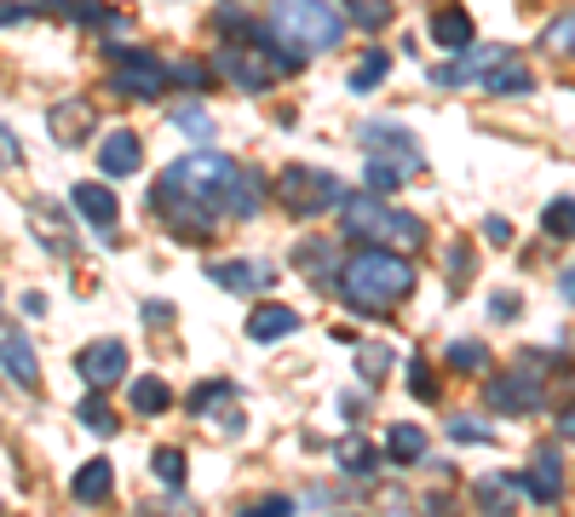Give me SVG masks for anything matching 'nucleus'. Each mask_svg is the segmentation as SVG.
I'll list each match as a JSON object with an SVG mask.
<instances>
[{
  "label": "nucleus",
  "mask_w": 575,
  "mask_h": 517,
  "mask_svg": "<svg viewBox=\"0 0 575 517\" xmlns=\"http://www.w3.org/2000/svg\"><path fill=\"white\" fill-rule=\"evenodd\" d=\"M173 81H179V87H208L213 69L208 64H179V69H173Z\"/></svg>",
  "instance_id": "obj_40"
},
{
  "label": "nucleus",
  "mask_w": 575,
  "mask_h": 517,
  "mask_svg": "<svg viewBox=\"0 0 575 517\" xmlns=\"http://www.w3.org/2000/svg\"><path fill=\"white\" fill-rule=\"evenodd\" d=\"M69 201H75V213H81L92 230H115V219H121L115 190H104L98 178H81V185H69Z\"/></svg>",
  "instance_id": "obj_13"
},
{
  "label": "nucleus",
  "mask_w": 575,
  "mask_h": 517,
  "mask_svg": "<svg viewBox=\"0 0 575 517\" xmlns=\"http://www.w3.org/2000/svg\"><path fill=\"white\" fill-rule=\"evenodd\" d=\"M559 437H564V443H575V403L564 408V420H559Z\"/></svg>",
  "instance_id": "obj_46"
},
{
  "label": "nucleus",
  "mask_w": 575,
  "mask_h": 517,
  "mask_svg": "<svg viewBox=\"0 0 575 517\" xmlns=\"http://www.w3.org/2000/svg\"><path fill=\"white\" fill-rule=\"evenodd\" d=\"M478 501H484V512H507V483H501V477L478 483Z\"/></svg>",
  "instance_id": "obj_39"
},
{
  "label": "nucleus",
  "mask_w": 575,
  "mask_h": 517,
  "mask_svg": "<svg viewBox=\"0 0 575 517\" xmlns=\"http://www.w3.org/2000/svg\"><path fill=\"white\" fill-rule=\"evenodd\" d=\"M213 30H219V35H242V41H259V23H254V12H247L242 0H224V7H213Z\"/></svg>",
  "instance_id": "obj_25"
},
{
  "label": "nucleus",
  "mask_w": 575,
  "mask_h": 517,
  "mask_svg": "<svg viewBox=\"0 0 575 517\" xmlns=\"http://www.w3.org/2000/svg\"><path fill=\"white\" fill-rule=\"evenodd\" d=\"M294 265L306 271V276H317V282H329L334 276V242L329 237H306L294 248Z\"/></svg>",
  "instance_id": "obj_22"
},
{
  "label": "nucleus",
  "mask_w": 575,
  "mask_h": 517,
  "mask_svg": "<svg viewBox=\"0 0 575 517\" xmlns=\"http://www.w3.org/2000/svg\"><path fill=\"white\" fill-rule=\"evenodd\" d=\"M173 127H179V133H190V139H213V116L208 110H173Z\"/></svg>",
  "instance_id": "obj_36"
},
{
  "label": "nucleus",
  "mask_w": 575,
  "mask_h": 517,
  "mask_svg": "<svg viewBox=\"0 0 575 517\" xmlns=\"http://www.w3.org/2000/svg\"><path fill=\"white\" fill-rule=\"evenodd\" d=\"M265 201V173L259 167H236V185H231V219H254Z\"/></svg>",
  "instance_id": "obj_20"
},
{
  "label": "nucleus",
  "mask_w": 575,
  "mask_h": 517,
  "mask_svg": "<svg viewBox=\"0 0 575 517\" xmlns=\"http://www.w3.org/2000/svg\"><path fill=\"white\" fill-rule=\"evenodd\" d=\"M409 178L403 162H386V155H368V190H397Z\"/></svg>",
  "instance_id": "obj_31"
},
{
  "label": "nucleus",
  "mask_w": 575,
  "mask_h": 517,
  "mask_svg": "<svg viewBox=\"0 0 575 517\" xmlns=\"http://www.w3.org/2000/svg\"><path fill=\"white\" fill-rule=\"evenodd\" d=\"M386 69H391V52H368V58L352 69V87H357V92H374V87L386 81Z\"/></svg>",
  "instance_id": "obj_30"
},
{
  "label": "nucleus",
  "mask_w": 575,
  "mask_h": 517,
  "mask_svg": "<svg viewBox=\"0 0 575 517\" xmlns=\"http://www.w3.org/2000/svg\"><path fill=\"white\" fill-rule=\"evenodd\" d=\"M484 237H489V248H512V224H507L501 213H489V219H484Z\"/></svg>",
  "instance_id": "obj_41"
},
{
  "label": "nucleus",
  "mask_w": 575,
  "mask_h": 517,
  "mask_svg": "<svg viewBox=\"0 0 575 517\" xmlns=\"http://www.w3.org/2000/svg\"><path fill=\"white\" fill-rule=\"evenodd\" d=\"M23 18H30L23 0H0V30H12V23H23Z\"/></svg>",
  "instance_id": "obj_43"
},
{
  "label": "nucleus",
  "mask_w": 575,
  "mask_h": 517,
  "mask_svg": "<svg viewBox=\"0 0 575 517\" xmlns=\"http://www.w3.org/2000/svg\"><path fill=\"white\" fill-rule=\"evenodd\" d=\"M546 52H559V58H575V12H564V18L546 23Z\"/></svg>",
  "instance_id": "obj_33"
},
{
  "label": "nucleus",
  "mask_w": 575,
  "mask_h": 517,
  "mask_svg": "<svg viewBox=\"0 0 575 517\" xmlns=\"http://www.w3.org/2000/svg\"><path fill=\"white\" fill-rule=\"evenodd\" d=\"M110 81L121 98H162L167 81H173V69L156 58V52H144V46H110Z\"/></svg>",
  "instance_id": "obj_6"
},
{
  "label": "nucleus",
  "mask_w": 575,
  "mask_h": 517,
  "mask_svg": "<svg viewBox=\"0 0 575 517\" xmlns=\"http://www.w3.org/2000/svg\"><path fill=\"white\" fill-rule=\"evenodd\" d=\"M340 224H345V237H363V242H397V248H420V242H427V219L380 201V190L345 196L340 201Z\"/></svg>",
  "instance_id": "obj_4"
},
{
  "label": "nucleus",
  "mask_w": 575,
  "mask_h": 517,
  "mask_svg": "<svg viewBox=\"0 0 575 517\" xmlns=\"http://www.w3.org/2000/svg\"><path fill=\"white\" fill-rule=\"evenodd\" d=\"M0 369H7L23 392H35V385H41V356H35L30 340H23L18 322H0Z\"/></svg>",
  "instance_id": "obj_10"
},
{
  "label": "nucleus",
  "mask_w": 575,
  "mask_h": 517,
  "mask_svg": "<svg viewBox=\"0 0 575 517\" xmlns=\"http://www.w3.org/2000/svg\"><path fill=\"white\" fill-rule=\"evenodd\" d=\"M270 35L288 52L311 58V52H329L345 35V12L329 0H270Z\"/></svg>",
  "instance_id": "obj_3"
},
{
  "label": "nucleus",
  "mask_w": 575,
  "mask_h": 517,
  "mask_svg": "<svg viewBox=\"0 0 575 517\" xmlns=\"http://www.w3.org/2000/svg\"><path fill=\"white\" fill-rule=\"evenodd\" d=\"M144 322H173V305L167 299H150L144 305Z\"/></svg>",
  "instance_id": "obj_45"
},
{
  "label": "nucleus",
  "mask_w": 575,
  "mask_h": 517,
  "mask_svg": "<svg viewBox=\"0 0 575 517\" xmlns=\"http://www.w3.org/2000/svg\"><path fill=\"white\" fill-rule=\"evenodd\" d=\"M340 465L352 477H374V472H380V449L363 443V437H340Z\"/></svg>",
  "instance_id": "obj_26"
},
{
  "label": "nucleus",
  "mask_w": 575,
  "mask_h": 517,
  "mask_svg": "<svg viewBox=\"0 0 575 517\" xmlns=\"http://www.w3.org/2000/svg\"><path fill=\"white\" fill-rule=\"evenodd\" d=\"M432 41L438 52H466L472 46V12L461 7V0H443V7H432Z\"/></svg>",
  "instance_id": "obj_14"
},
{
  "label": "nucleus",
  "mask_w": 575,
  "mask_h": 517,
  "mask_svg": "<svg viewBox=\"0 0 575 517\" xmlns=\"http://www.w3.org/2000/svg\"><path fill=\"white\" fill-rule=\"evenodd\" d=\"M564 299L575 305V271H564Z\"/></svg>",
  "instance_id": "obj_47"
},
{
  "label": "nucleus",
  "mask_w": 575,
  "mask_h": 517,
  "mask_svg": "<svg viewBox=\"0 0 575 517\" xmlns=\"http://www.w3.org/2000/svg\"><path fill=\"white\" fill-rule=\"evenodd\" d=\"M277 201L288 207L294 219H317V213H334V207L345 201V185L334 173H322V167H283Z\"/></svg>",
  "instance_id": "obj_5"
},
{
  "label": "nucleus",
  "mask_w": 575,
  "mask_h": 517,
  "mask_svg": "<svg viewBox=\"0 0 575 517\" xmlns=\"http://www.w3.org/2000/svg\"><path fill=\"white\" fill-rule=\"evenodd\" d=\"M128 403H133V414H167L173 392H167V380H156V374H139V380L128 385Z\"/></svg>",
  "instance_id": "obj_24"
},
{
  "label": "nucleus",
  "mask_w": 575,
  "mask_h": 517,
  "mask_svg": "<svg viewBox=\"0 0 575 517\" xmlns=\"http://www.w3.org/2000/svg\"><path fill=\"white\" fill-rule=\"evenodd\" d=\"M81 426H87V431H98V437H110V431H115V408L104 403V392H98V385H92L87 403H81Z\"/></svg>",
  "instance_id": "obj_28"
},
{
  "label": "nucleus",
  "mask_w": 575,
  "mask_h": 517,
  "mask_svg": "<svg viewBox=\"0 0 575 517\" xmlns=\"http://www.w3.org/2000/svg\"><path fill=\"white\" fill-rule=\"evenodd\" d=\"M46 127H53L58 144H81V139H92L98 116H92V103L69 98V103H53V110H46Z\"/></svg>",
  "instance_id": "obj_17"
},
{
  "label": "nucleus",
  "mask_w": 575,
  "mask_h": 517,
  "mask_svg": "<svg viewBox=\"0 0 575 517\" xmlns=\"http://www.w3.org/2000/svg\"><path fill=\"white\" fill-rule=\"evenodd\" d=\"M150 472H156L167 488H179L185 483V454L179 449H156V454H150Z\"/></svg>",
  "instance_id": "obj_34"
},
{
  "label": "nucleus",
  "mask_w": 575,
  "mask_h": 517,
  "mask_svg": "<svg viewBox=\"0 0 575 517\" xmlns=\"http://www.w3.org/2000/svg\"><path fill=\"white\" fill-rule=\"evenodd\" d=\"M478 87H484L489 98H507V92H530V87H535V75L523 69L518 58H501V64H495V69L484 75V81H478Z\"/></svg>",
  "instance_id": "obj_21"
},
{
  "label": "nucleus",
  "mask_w": 575,
  "mask_h": 517,
  "mask_svg": "<svg viewBox=\"0 0 575 517\" xmlns=\"http://www.w3.org/2000/svg\"><path fill=\"white\" fill-rule=\"evenodd\" d=\"M409 392L420 397V403H438V380H432V369H427V362H409Z\"/></svg>",
  "instance_id": "obj_38"
},
{
  "label": "nucleus",
  "mask_w": 575,
  "mask_h": 517,
  "mask_svg": "<svg viewBox=\"0 0 575 517\" xmlns=\"http://www.w3.org/2000/svg\"><path fill=\"white\" fill-rule=\"evenodd\" d=\"M231 185H236V162L219 150H196L185 162H173L156 190H150V207L173 224L179 242H208V230L219 224V213H231Z\"/></svg>",
  "instance_id": "obj_1"
},
{
  "label": "nucleus",
  "mask_w": 575,
  "mask_h": 517,
  "mask_svg": "<svg viewBox=\"0 0 575 517\" xmlns=\"http://www.w3.org/2000/svg\"><path fill=\"white\" fill-rule=\"evenodd\" d=\"M265 265H254V258H224V265H208V282H219V288H231V294H254L265 288Z\"/></svg>",
  "instance_id": "obj_19"
},
{
  "label": "nucleus",
  "mask_w": 575,
  "mask_h": 517,
  "mask_svg": "<svg viewBox=\"0 0 575 517\" xmlns=\"http://www.w3.org/2000/svg\"><path fill=\"white\" fill-rule=\"evenodd\" d=\"M75 374H81L87 385H98V392H110V385L128 374V345L121 340H92L75 351Z\"/></svg>",
  "instance_id": "obj_8"
},
{
  "label": "nucleus",
  "mask_w": 575,
  "mask_h": 517,
  "mask_svg": "<svg viewBox=\"0 0 575 517\" xmlns=\"http://www.w3.org/2000/svg\"><path fill=\"white\" fill-rule=\"evenodd\" d=\"M352 23H363V30H386V23H391V0H357Z\"/></svg>",
  "instance_id": "obj_37"
},
{
  "label": "nucleus",
  "mask_w": 575,
  "mask_h": 517,
  "mask_svg": "<svg viewBox=\"0 0 575 517\" xmlns=\"http://www.w3.org/2000/svg\"><path fill=\"white\" fill-rule=\"evenodd\" d=\"M363 144H368L374 155L397 150V162H403L409 173H420V162H427V155L414 150V133H409V127H391V121H368V127H363Z\"/></svg>",
  "instance_id": "obj_15"
},
{
  "label": "nucleus",
  "mask_w": 575,
  "mask_h": 517,
  "mask_svg": "<svg viewBox=\"0 0 575 517\" xmlns=\"http://www.w3.org/2000/svg\"><path fill=\"white\" fill-rule=\"evenodd\" d=\"M110 488H115V465L110 460H87L81 472H75L69 495L81 501V506H98V501H110Z\"/></svg>",
  "instance_id": "obj_18"
},
{
  "label": "nucleus",
  "mask_w": 575,
  "mask_h": 517,
  "mask_svg": "<svg viewBox=\"0 0 575 517\" xmlns=\"http://www.w3.org/2000/svg\"><path fill=\"white\" fill-rule=\"evenodd\" d=\"M190 414H202V420H213L224 437H236L242 431V403H236V392L224 380H202L190 392Z\"/></svg>",
  "instance_id": "obj_9"
},
{
  "label": "nucleus",
  "mask_w": 575,
  "mask_h": 517,
  "mask_svg": "<svg viewBox=\"0 0 575 517\" xmlns=\"http://www.w3.org/2000/svg\"><path fill=\"white\" fill-rule=\"evenodd\" d=\"M18 162H23V150L12 139V127H0V167H18Z\"/></svg>",
  "instance_id": "obj_42"
},
{
  "label": "nucleus",
  "mask_w": 575,
  "mask_h": 517,
  "mask_svg": "<svg viewBox=\"0 0 575 517\" xmlns=\"http://www.w3.org/2000/svg\"><path fill=\"white\" fill-rule=\"evenodd\" d=\"M449 437H455V443H495V431L484 420H472V414H455V420H449Z\"/></svg>",
  "instance_id": "obj_35"
},
{
  "label": "nucleus",
  "mask_w": 575,
  "mask_h": 517,
  "mask_svg": "<svg viewBox=\"0 0 575 517\" xmlns=\"http://www.w3.org/2000/svg\"><path fill=\"white\" fill-rule=\"evenodd\" d=\"M518 488L530 495L535 506H559L564 501V465H559V449H541L535 465L518 477Z\"/></svg>",
  "instance_id": "obj_12"
},
{
  "label": "nucleus",
  "mask_w": 575,
  "mask_h": 517,
  "mask_svg": "<svg viewBox=\"0 0 575 517\" xmlns=\"http://www.w3.org/2000/svg\"><path fill=\"white\" fill-rule=\"evenodd\" d=\"M541 380L530 374V362H518L512 374H495L489 385H484V403L495 408V414H530V408H541Z\"/></svg>",
  "instance_id": "obj_7"
},
{
  "label": "nucleus",
  "mask_w": 575,
  "mask_h": 517,
  "mask_svg": "<svg viewBox=\"0 0 575 517\" xmlns=\"http://www.w3.org/2000/svg\"><path fill=\"white\" fill-rule=\"evenodd\" d=\"M449 369H461V374H484L489 369V351L478 340H455L449 345Z\"/></svg>",
  "instance_id": "obj_29"
},
{
  "label": "nucleus",
  "mask_w": 575,
  "mask_h": 517,
  "mask_svg": "<svg viewBox=\"0 0 575 517\" xmlns=\"http://www.w3.org/2000/svg\"><path fill=\"white\" fill-rule=\"evenodd\" d=\"M288 512H294V501H283V495H270V501L254 506V517H288Z\"/></svg>",
  "instance_id": "obj_44"
},
{
  "label": "nucleus",
  "mask_w": 575,
  "mask_h": 517,
  "mask_svg": "<svg viewBox=\"0 0 575 517\" xmlns=\"http://www.w3.org/2000/svg\"><path fill=\"white\" fill-rule=\"evenodd\" d=\"M386 369H391V351H386V345H357V374H363L368 385H380Z\"/></svg>",
  "instance_id": "obj_32"
},
{
  "label": "nucleus",
  "mask_w": 575,
  "mask_h": 517,
  "mask_svg": "<svg viewBox=\"0 0 575 517\" xmlns=\"http://www.w3.org/2000/svg\"><path fill=\"white\" fill-rule=\"evenodd\" d=\"M386 454L397 460V465H414V460H427V431H420V426H391L386 431Z\"/></svg>",
  "instance_id": "obj_23"
},
{
  "label": "nucleus",
  "mask_w": 575,
  "mask_h": 517,
  "mask_svg": "<svg viewBox=\"0 0 575 517\" xmlns=\"http://www.w3.org/2000/svg\"><path fill=\"white\" fill-rule=\"evenodd\" d=\"M334 282L345 288V299H352L357 310H391L397 299L414 294V265L397 258L391 248H363V253L345 258Z\"/></svg>",
  "instance_id": "obj_2"
},
{
  "label": "nucleus",
  "mask_w": 575,
  "mask_h": 517,
  "mask_svg": "<svg viewBox=\"0 0 575 517\" xmlns=\"http://www.w3.org/2000/svg\"><path fill=\"white\" fill-rule=\"evenodd\" d=\"M299 328V310L294 305H254V317H247V340L254 345H277V340H288V333Z\"/></svg>",
  "instance_id": "obj_16"
},
{
  "label": "nucleus",
  "mask_w": 575,
  "mask_h": 517,
  "mask_svg": "<svg viewBox=\"0 0 575 517\" xmlns=\"http://www.w3.org/2000/svg\"><path fill=\"white\" fill-rule=\"evenodd\" d=\"M144 167V144L133 127H115V133H104V144H98V173L104 178H133Z\"/></svg>",
  "instance_id": "obj_11"
},
{
  "label": "nucleus",
  "mask_w": 575,
  "mask_h": 517,
  "mask_svg": "<svg viewBox=\"0 0 575 517\" xmlns=\"http://www.w3.org/2000/svg\"><path fill=\"white\" fill-rule=\"evenodd\" d=\"M541 230L553 242H575V196H559V201H546V213H541Z\"/></svg>",
  "instance_id": "obj_27"
}]
</instances>
